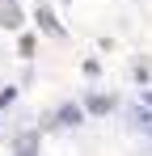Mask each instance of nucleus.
Instances as JSON below:
<instances>
[{"mask_svg":"<svg viewBox=\"0 0 152 156\" xmlns=\"http://www.w3.org/2000/svg\"><path fill=\"white\" fill-rule=\"evenodd\" d=\"M13 156H38V135H34V131L17 135V139H13Z\"/></svg>","mask_w":152,"mask_h":156,"instance_id":"nucleus-1","label":"nucleus"},{"mask_svg":"<svg viewBox=\"0 0 152 156\" xmlns=\"http://www.w3.org/2000/svg\"><path fill=\"white\" fill-rule=\"evenodd\" d=\"M0 21H4L9 30L21 26V13H17V4H13V0H0Z\"/></svg>","mask_w":152,"mask_h":156,"instance_id":"nucleus-2","label":"nucleus"},{"mask_svg":"<svg viewBox=\"0 0 152 156\" xmlns=\"http://www.w3.org/2000/svg\"><path fill=\"white\" fill-rule=\"evenodd\" d=\"M38 26L47 30V34H55V38H59V34H63V30H59V21H55V17H51V9H38Z\"/></svg>","mask_w":152,"mask_h":156,"instance_id":"nucleus-3","label":"nucleus"},{"mask_svg":"<svg viewBox=\"0 0 152 156\" xmlns=\"http://www.w3.org/2000/svg\"><path fill=\"white\" fill-rule=\"evenodd\" d=\"M76 122H80V110L76 105H63L59 110V127H76Z\"/></svg>","mask_w":152,"mask_h":156,"instance_id":"nucleus-4","label":"nucleus"},{"mask_svg":"<svg viewBox=\"0 0 152 156\" xmlns=\"http://www.w3.org/2000/svg\"><path fill=\"white\" fill-rule=\"evenodd\" d=\"M135 127L152 135V114H148V110H139V105H135Z\"/></svg>","mask_w":152,"mask_h":156,"instance_id":"nucleus-5","label":"nucleus"},{"mask_svg":"<svg viewBox=\"0 0 152 156\" xmlns=\"http://www.w3.org/2000/svg\"><path fill=\"white\" fill-rule=\"evenodd\" d=\"M110 105H114V101H110V97H89V110H93V114H106Z\"/></svg>","mask_w":152,"mask_h":156,"instance_id":"nucleus-6","label":"nucleus"},{"mask_svg":"<svg viewBox=\"0 0 152 156\" xmlns=\"http://www.w3.org/2000/svg\"><path fill=\"white\" fill-rule=\"evenodd\" d=\"M144 101H148V105H152V89H148V93H144Z\"/></svg>","mask_w":152,"mask_h":156,"instance_id":"nucleus-7","label":"nucleus"}]
</instances>
